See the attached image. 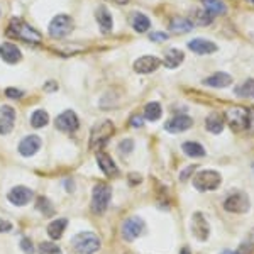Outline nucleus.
Masks as SVG:
<instances>
[{
	"mask_svg": "<svg viewBox=\"0 0 254 254\" xmlns=\"http://www.w3.org/2000/svg\"><path fill=\"white\" fill-rule=\"evenodd\" d=\"M109 2L119 3V5H124V3H127V2H129V0H109Z\"/></svg>",
	"mask_w": 254,
	"mask_h": 254,
	"instance_id": "obj_45",
	"label": "nucleus"
},
{
	"mask_svg": "<svg viewBox=\"0 0 254 254\" xmlns=\"http://www.w3.org/2000/svg\"><path fill=\"white\" fill-rule=\"evenodd\" d=\"M220 254H237V251H231V249H225V251H222Z\"/></svg>",
	"mask_w": 254,
	"mask_h": 254,
	"instance_id": "obj_46",
	"label": "nucleus"
},
{
	"mask_svg": "<svg viewBox=\"0 0 254 254\" xmlns=\"http://www.w3.org/2000/svg\"><path fill=\"white\" fill-rule=\"evenodd\" d=\"M73 248L78 254H93L100 249V239L93 232H81L71 241Z\"/></svg>",
	"mask_w": 254,
	"mask_h": 254,
	"instance_id": "obj_4",
	"label": "nucleus"
},
{
	"mask_svg": "<svg viewBox=\"0 0 254 254\" xmlns=\"http://www.w3.org/2000/svg\"><path fill=\"white\" fill-rule=\"evenodd\" d=\"M249 207H251L249 196L243 191H236V193L229 195L224 202V208L227 212H232V214H244V212L249 210Z\"/></svg>",
	"mask_w": 254,
	"mask_h": 254,
	"instance_id": "obj_7",
	"label": "nucleus"
},
{
	"mask_svg": "<svg viewBox=\"0 0 254 254\" xmlns=\"http://www.w3.org/2000/svg\"><path fill=\"white\" fill-rule=\"evenodd\" d=\"M180 254H191V253H190V249H188V248H183V249H182V253H180Z\"/></svg>",
	"mask_w": 254,
	"mask_h": 254,
	"instance_id": "obj_47",
	"label": "nucleus"
},
{
	"mask_svg": "<svg viewBox=\"0 0 254 254\" xmlns=\"http://www.w3.org/2000/svg\"><path fill=\"white\" fill-rule=\"evenodd\" d=\"M56 88H58V87H56V81H48L46 88H44V90H46V92H53V90H56Z\"/></svg>",
	"mask_w": 254,
	"mask_h": 254,
	"instance_id": "obj_43",
	"label": "nucleus"
},
{
	"mask_svg": "<svg viewBox=\"0 0 254 254\" xmlns=\"http://www.w3.org/2000/svg\"><path fill=\"white\" fill-rule=\"evenodd\" d=\"M36 208H38L39 212H43L44 215H53L55 214V207H53V203L49 202L46 196H41L38 200V203H36Z\"/></svg>",
	"mask_w": 254,
	"mask_h": 254,
	"instance_id": "obj_34",
	"label": "nucleus"
},
{
	"mask_svg": "<svg viewBox=\"0 0 254 254\" xmlns=\"http://www.w3.org/2000/svg\"><path fill=\"white\" fill-rule=\"evenodd\" d=\"M55 126L58 127L60 130H63V132H75L80 127V121L73 110H66V112L60 114V116L56 117Z\"/></svg>",
	"mask_w": 254,
	"mask_h": 254,
	"instance_id": "obj_10",
	"label": "nucleus"
},
{
	"mask_svg": "<svg viewBox=\"0 0 254 254\" xmlns=\"http://www.w3.org/2000/svg\"><path fill=\"white\" fill-rule=\"evenodd\" d=\"M253 168H254V165H253Z\"/></svg>",
	"mask_w": 254,
	"mask_h": 254,
	"instance_id": "obj_49",
	"label": "nucleus"
},
{
	"mask_svg": "<svg viewBox=\"0 0 254 254\" xmlns=\"http://www.w3.org/2000/svg\"><path fill=\"white\" fill-rule=\"evenodd\" d=\"M0 58L5 63H19L22 60V53H20V49L15 44L3 43L0 44Z\"/></svg>",
	"mask_w": 254,
	"mask_h": 254,
	"instance_id": "obj_16",
	"label": "nucleus"
},
{
	"mask_svg": "<svg viewBox=\"0 0 254 254\" xmlns=\"http://www.w3.org/2000/svg\"><path fill=\"white\" fill-rule=\"evenodd\" d=\"M142 231H144V222L139 217H129L122 224V237L126 241H134L142 234Z\"/></svg>",
	"mask_w": 254,
	"mask_h": 254,
	"instance_id": "obj_9",
	"label": "nucleus"
},
{
	"mask_svg": "<svg viewBox=\"0 0 254 254\" xmlns=\"http://www.w3.org/2000/svg\"><path fill=\"white\" fill-rule=\"evenodd\" d=\"M159 64H161V60L156 58V56H141L134 63V71L141 73V75H147V73L156 71Z\"/></svg>",
	"mask_w": 254,
	"mask_h": 254,
	"instance_id": "obj_13",
	"label": "nucleus"
},
{
	"mask_svg": "<svg viewBox=\"0 0 254 254\" xmlns=\"http://www.w3.org/2000/svg\"><path fill=\"white\" fill-rule=\"evenodd\" d=\"M182 149L185 151V154L191 158H200V156H205V147L198 142H193V141H188V142H183Z\"/></svg>",
	"mask_w": 254,
	"mask_h": 254,
	"instance_id": "obj_28",
	"label": "nucleus"
},
{
	"mask_svg": "<svg viewBox=\"0 0 254 254\" xmlns=\"http://www.w3.org/2000/svg\"><path fill=\"white\" fill-rule=\"evenodd\" d=\"M203 9L214 17V15H222L227 12V5H225L224 0H202Z\"/></svg>",
	"mask_w": 254,
	"mask_h": 254,
	"instance_id": "obj_25",
	"label": "nucleus"
},
{
	"mask_svg": "<svg viewBox=\"0 0 254 254\" xmlns=\"http://www.w3.org/2000/svg\"><path fill=\"white\" fill-rule=\"evenodd\" d=\"M183 60H185V55H183V51H180V49H170V51L165 55V60H163V64H165L166 68H176L180 66V64L183 63Z\"/></svg>",
	"mask_w": 254,
	"mask_h": 254,
	"instance_id": "obj_23",
	"label": "nucleus"
},
{
	"mask_svg": "<svg viewBox=\"0 0 254 254\" xmlns=\"http://www.w3.org/2000/svg\"><path fill=\"white\" fill-rule=\"evenodd\" d=\"M129 254H130V253H129Z\"/></svg>",
	"mask_w": 254,
	"mask_h": 254,
	"instance_id": "obj_50",
	"label": "nucleus"
},
{
	"mask_svg": "<svg viewBox=\"0 0 254 254\" xmlns=\"http://www.w3.org/2000/svg\"><path fill=\"white\" fill-rule=\"evenodd\" d=\"M64 188L69 191H73V183H71V180H66V183H64Z\"/></svg>",
	"mask_w": 254,
	"mask_h": 254,
	"instance_id": "obj_44",
	"label": "nucleus"
},
{
	"mask_svg": "<svg viewBox=\"0 0 254 254\" xmlns=\"http://www.w3.org/2000/svg\"><path fill=\"white\" fill-rule=\"evenodd\" d=\"M191 126H193L191 117L183 116L182 114V116H175L173 119H170V121L165 124V129L171 134H180V132H185V130H188Z\"/></svg>",
	"mask_w": 254,
	"mask_h": 254,
	"instance_id": "obj_12",
	"label": "nucleus"
},
{
	"mask_svg": "<svg viewBox=\"0 0 254 254\" xmlns=\"http://www.w3.org/2000/svg\"><path fill=\"white\" fill-rule=\"evenodd\" d=\"M7 34L12 36V38H17L20 41H26L29 44H39L43 38L36 29H32L27 22H24L22 19L14 17L10 20L9 27H7Z\"/></svg>",
	"mask_w": 254,
	"mask_h": 254,
	"instance_id": "obj_1",
	"label": "nucleus"
},
{
	"mask_svg": "<svg viewBox=\"0 0 254 254\" xmlns=\"http://www.w3.org/2000/svg\"><path fill=\"white\" fill-rule=\"evenodd\" d=\"M15 124V110L10 105L0 107V134H9Z\"/></svg>",
	"mask_w": 254,
	"mask_h": 254,
	"instance_id": "obj_15",
	"label": "nucleus"
},
{
	"mask_svg": "<svg viewBox=\"0 0 254 254\" xmlns=\"http://www.w3.org/2000/svg\"><path fill=\"white\" fill-rule=\"evenodd\" d=\"M130 24H132V27L137 32H146L151 26V20L147 15L141 14V12H136V14H132V17H130Z\"/></svg>",
	"mask_w": 254,
	"mask_h": 254,
	"instance_id": "obj_26",
	"label": "nucleus"
},
{
	"mask_svg": "<svg viewBox=\"0 0 254 254\" xmlns=\"http://www.w3.org/2000/svg\"><path fill=\"white\" fill-rule=\"evenodd\" d=\"M95 19H97L98 26H100V31L104 32V34L112 31V15H110L107 7H98L95 12Z\"/></svg>",
	"mask_w": 254,
	"mask_h": 254,
	"instance_id": "obj_21",
	"label": "nucleus"
},
{
	"mask_svg": "<svg viewBox=\"0 0 254 254\" xmlns=\"http://www.w3.org/2000/svg\"><path fill=\"white\" fill-rule=\"evenodd\" d=\"M149 39L151 41H159V43H163V41L168 39V34H165V32H151Z\"/></svg>",
	"mask_w": 254,
	"mask_h": 254,
	"instance_id": "obj_39",
	"label": "nucleus"
},
{
	"mask_svg": "<svg viewBox=\"0 0 254 254\" xmlns=\"http://www.w3.org/2000/svg\"><path fill=\"white\" fill-rule=\"evenodd\" d=\"M132 149H134V142L130 139H126V141H122L119 144V151H122V154H129Z\"/></svg>",
	"mask_w": 254,
	"mask_h": 254,
	"instance_id": "obj_36",
	"label": "nucleus"
},
{
	"mask_svg": "<svg viewBox=\"0 0 254 254\" xmlns=\"http://www.w3.org/2000/svg\"><path fill=\"white\" fill-rule=\"evenodd\" d=\"M20 248H22V251L26 253V254H32V253H34V248H32L31 239H26V237L20 241Z\"/></svg>",
	"mask_w": 254,
	"mask_h": 254,
	"instance_id": "obj_37",
	"label": "nucleus"
},
{
	"mask_svg": "<svg viewBox=\"0 0 254 254\" xmlns=\"http://www.w3.org/2000/svg\"><path fill=\"white\" fill-rule=\"evenodd\" d=\"M254 251V229L244 237V243L239 246L237 254H251Z\"/></svg>",
	"mask_w": 254,
	"mask_h": 254,
	"instance_id": "obj_33",
	"label": "nucleus"
},
{
	"mask_svg": "<svg viewBox=\"0 0 254 254\" xmlns=\"http://www.w3.org/2000/svg\"><path fill=\"white\" fill-rule=\"evenodd\" d=\"M7 198H9V202L14 203V205L24 207L32 200V190H29V188H26V187H15L9 191Z\"/></svg>",
	"mask_w": 254,
	"mask_h": 254,
	"instance_id": "obj_14",
	"label": "nucleus"
},
{
	"mask_svg": "<svg viewBox=\"0 0 254 254\" xmlns=\"http://www.w3.org/2000/svg\"><path fill=\"white\" fill-rule=\"evenodd\" d=\"M212 20H214L212 19V15L208 14L205 9H202V10H193L190 22L193 24V26H208Z\"/></svg>",
	"mask_w": 254,
	"mask_h": 254,
	"instance_id": "obj_29",
	"label": "nucleus"
},
{
	"mask_svg": "<svg viewBox=\"0 0 254 254\" xmlns=\"http://www.w3.org/2000/svg\"><path fill=\"white\" fill-rule=\"evenodd\" d=\"M248 2H251V3H253V5H254V0H248Z\"/></svg>",
	"mask_w": 254,
	"mask_h": 254,
	"instance_id": "obj_48",
	"label": "nucleus"
},
{
	"mask_svg": "<svg viewBox=\"0 0 254 254\" xmlns=\"http://www.w3.org/2000/svg\"><path fill=\"white\" fill-rule=\"evenodd\" d=\"M12 231V224L7 220H0V232H9Z\"/></svg>",
	"mask_w": 254,
	"mask_h": 254,
	"instance_id": "obj_42",
	"label": "nucleus"
},
{
	"mask_svg": "<svg viewBox=\"0 0 254 254\" xmlns=\"http://www.w3.org/2000/svg\"><path fill=\"white\" fill-rule=\"evenodd\" d=\"M188 48L191 49L196 55H212L217 51V44L207 39H193L188 43Z\"/></svg>",
	"mask_w": 254,
	"mask_h": 254,
	"instance_id": "obj_18",
	"label": "nucleus"
},
{
	"mask_svg": "<svg viewBox=\"0 0 254 254\" xmlns=\"http://www.w3.org/2000/svg\"><path fill=\"white\" fill-rule=\"evenodd\" d=\"M222 183V176L217 171H212V170H203V171H198L196 176L193 178V187L196 188L198 191H212V190H217Z\"/></svg>",
	"mask_w": 254,
	"mask_h": 254,
	"instance_id": "obj_3",
	"label": "nucleus"
},
{
	"mask_svg": "<svg viewBox=\"0 0 254 254\" xmlns=\"http://www.w3.org/2000/svg\"><path fill=\"white\" fill-rule=\"evenodd\" d=\"M161 117V105L158 102H149L144 107V119H147L149 122H154Z\"/></svg>",
	"mask_w": 254,
	"mask_h": 254,
	"instance_id": "obj_31",
	"label": "nucleus"
},
{
	"mask_svg": "<svg viewBox=\"0 0 254 254\" xmlns=\"http://www.w3.org/2000/svg\"><path fill=\"white\" fill-rule=\"evenodd\" d=\"M39 254H61V249L55 243H41Z\"/></svg>",
	"mask_w": 254,
	"mask_h": 254,
	"instance_id": "obj_35",
	"label": "nucleus"
},
{
	"mask_svg": "<svg viewBox=\"0 0 254 254\" xmlns=\"http://www.w3.org/2000/svg\"><path fill=\"white\" fill-rule=\"evenodd\" d=\"M48 122H49V116L44 110H36L31 117V126L34 127V129H41V127L48 126Z\"/></svg>",
	"mask_w": 254,
	"mask_h": 254,
	"instance_id": "obj_32",
	"label": "nucleus"
},
{
	"mask_svg": "<svg viewBox=\"0 0 254 254\" xmlns=\"http://www.w3.org/2000/svg\"><path fill=\"white\" fill-rule=\"evenodd\" d=\"M191 234L198 241H207L208 234H210V225H208L207 219L200 212L191 215Z\"/></svg>",
	"mask_w": 254,
	"mask_h": 254,
	"instance_id": "obj_11",
	"label": "nucleus"
},
{
	"mask_svg": "<svg viewBox=\"0 0 254 254\" xmlns=\"http://www.w3.org/2000/svg\"><path fill=\"white\" fill-rule=\"evenodd\" d=\"M97 163H98V168L107 176H116L119 173L116 163H114V159L110 158L107 153H97Z\"/></svg>",
	"mask_w": 254,
	"mask_h": 254,
	"instance_id": "obj_20",
	"label": "nucleus"
},
{
	"mask_svg": "<svg viewBox=\"0 0 254 254\" xmlns=\"http://www.w3.org/2000/svg\"><path fill=\"white\" fill-rule=\"evenodd\" d=\"M5 95L9 97V98H20L24 95V92L22 90H17V88H7L5 90Z\"/></svg>",
	"mask_w": 254,
	"mask_h": 254,
	"instance_id": "obj_38",
	"label": "nucleus"
},
{
	"mask_svg": "<svg viewBox=\"0 0 254 254\" xmlns=\"http://www.w3.org/2000/svg\"><path fill=\"white\" fill-rule=\"evenodd\" d=\"M110 187L105 185V183H98V185L93 188V195H92V210L95 214H104L105 208H107L109 202H110Z\"/></svg>",
	"mask_w": 254,
	"mask_h": 254,
	"instance_id": "obj_6",
	"label": "nucleus"
},
{
	"mask_svg": "<svg viewBox=\"0 0 254 254\" xmlns=\"http://www.w3.org/2000/svg\"><path fill=\"white\" fill-rule=\"evenodd\" d=\"M39 147H41V139L38 136H27L20 141L19 153L22 154V156H32V154L38 153Z\"/></svg>",
	"mask_w": 254,
	"mask_h": 254,
	"instance_id": "obj_17",
	"label": "nucleus"
},
{
	"mask_svg": "<svg viewBox=\"0 0 254 254\" xmlns=\"http://www.w3.org/2000/svg\"><path fill=\"white\" fill-rule=\"evenodd\" d=\"M114 134V124L110 121L100 122L97 127H93L92 136H90V149H100L107 144L110 136Z\"/></svg>",
	"mask_w": 254,
	"mask_h": 254,
	"instance_id": "obj_5",
	"label": "nucleus"
},
{
	"mask_svg": "<svg viewBox=\"0 0 254 254\" xmlns=\"http://www.w3.org/2000/svg\"><path fill=\"white\" fill-rule=\"evenodd\" d=\"M191 27H193V24L183 17H176L170 22V31L176 32V34H185V32L191 31Z\"/></svg>",
	"mask_w": 254,
	"mask_h": 254,
	"instance_id": "obj_27",
	"label": "nucleus"
},
{
	"mask_svg": "<svg viewBox=\"0 0 254 254\" xmlns=\"http://www.w3.org/2000/svg\"><path fill=\"white\" fill-rule=\"evenodd\" d=\"M195 168H196V166H187L185 170L182 171V175H180V180H182V182H187L188 176H191V173L195 171Z\"/></svg>",
	"mask_w": 254,
	"mask_h": 254,
	"instance_id": "obj_40",
	"label": "nucleus"
},
{
	"mask_svg": "<svg viewBox=\"0 0 254 254\" xmlns=\"http://www.w3.org/2000/svg\"><path fill=\"white\" fill-rule=\"evenodd\" d=\"M71 31H73V19L69 17V15H64V14L56 15V17L51 20V24H49V34L56 39L64 38V36H68Z\"/></svg>",
	"mask_w": 254,
	"mask_h": 254,
	"instance_id": "obj_8",
	"label": "nucleus"
},
{
	"mask_svg": "<svg viewBox=\"0 0 254 254\" xmlns=\"http://www.w3.org/2000/svg\"><path fill=\"white\" fill-rule=\"evenodd\" d=\"M142 117L141 116H132L130 117V121H129V126L130 127H142Z\"/></svg>",
	"mask_w": 254,
	"mask_h": 254,
	"instance_id": "obj_41",
	"label": "nucleus"
},
{
	"mask_svg": "<svg viewBox=\"0 0 254 254\" xmlns=\"http://www.w3.org/2000/svg\"><path fill=\"white\" fill-rule=\"evenodd\" d=\"M234 93L237 97L244 98H254V80H246L244 83H241L239 87H236Z\"/></svg>",
	"mask_w": 254,
	"mask_h": 254,
	"instance_id": "obj_30",
	"label": "nucleus"
},
{
	"mask_svg": "<svg viewBox=\"0 0 254 254\" xmlns=\"http://www.w3.org/2000/svg\"><path fill=\"white\" fill-rule=\"evenodd\" d=\"M66 225H68V220L66 219H56V220H53L51 224L48 225V234L51 239H55V241H58L63 237V232H64V229H66Z\"/></svg>",
	"mask_w": 254,
	"mask_h": 254,
	"instance_id": "obj_24",
	"label": "nucleus"
},
{
	"mask_svg": "<svg viewBox=\"0 0 254 254\" xmlns=\"http://www.w3.org/2000/svg\"><path fill=\"white\" fill-rule=\"evenodd\" d=\"M229 126L234 130H244L248 127H254V110L246 109L241 105H234L229 109V112L225 114Z\"/></svg>",
	"mask_w": 254,
	"mask_h": 254,
	"instance_id": "obj_2",
	"label": "nucleus"
},
{
	"mask_svg": "<svg viewBox=\"0 0 254 254\" xmlns=\"http://www.w3.org/2000/svg\"><path fill=\"white\" fill-rule=\"evenodd\" d=\"M231 83H232V76L227 75V73H224V71L214 73L212 76H208V78L203 80V85L212 87V88H225Z\"/></svg>",
	"mask_w": 254,
	"mask_h": 254,
	"instance_id": "obj_19",
	"label": "nucleus"
},
{
	"mask_svg": "<svg viewBox=\"0 0 254 254\" xmlns=\"http://www.w3.org/2000/svg\"><path fill=\"white\" fill-rule=\"evenodd\" d=\"M224 124H225V117L222 116V114H219V112L210 114V116L207 117V121H205L207 130H208V132H212V134H220V132H222Z\"/></svg>",
	"mask_w": 254,
	"mask_h": 254,
	"instance_id": "obj_22",
	"label": "nucleus"
}]
</instances>
